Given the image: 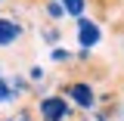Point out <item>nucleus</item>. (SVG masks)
<instances>
[{
  "mask_svg": "<svg viewBox=\"0 0 124 121\" xmlns=\"http://www.w3.org/2000/svg\"><path fill=\"white\" fill-rule=\"evenodd\" d=\"M75 40H78V50H96V47L102 44V25L93 19L90 13L75 19Z\"/></svg>",
  "mask_w": 124,
  "mask_h": 121,
  "instance_id": "obj_1",
  "label": "nucleus"
},
{
  "mask_svg": "<svg viewBox=\"0 0 124 121\" xmlns=\"http://www.w3.org/2000/svg\"><path fill=\"white\" fill-rule=\"evenodd\" d=\"M37 115H40V121H68L71 118V103H68L62 93L44 96V99L37 103Z\"/></svg>",
  "mask_w": 124,
  "mask_h": 121,
  "instance_id": "obj_2",
  "label": "nucleus"
},
{
  "mask_svg": "<svg viewBox=\"0 0 124 121\" xmlns=\"http://www.w3.org/2000/svg\"><path fill=\"white\" fill-rule=\"evenodd\" d=\"M65 99H68L71 106L87 109V112H90V109L96 106V90H93L90 81H71V84L65 87Z\"/></svg>",
  "mask_w": 124,
  "mask_h": 121,
  "instance_id": "obj_3",
  "label": "nucleus"
},
{
  "mask_svg": "<svg viewBox=\"0 0 124 121\" xmlns=\"http://www.w3.org/2000/svg\"><path fill=\"white\" fill-rule=\"evenodd\" d=\"M22 34H25V25L13 19V16H0V47H13L22 40Z\"/></svg>",
  "mask_w": 124,
  "mask_h": 121,
  "instance_id": "obj_4",
  "label": "nucleus"
},
{
  "mask_svg": "<svg viewBox=\"0 0 124 121\" xmlns=\"http://www.w3.org/2000/svg\"><path fill=\"white\" fill-rule=\"evenodd\" d=\"M56 3L65 9L68 19H81V16H87V9H90V0H56Z\"/></svg>",
  "mask_w": 124,
  "mask_h": 121,
  "instance_id": "obj_5",
  "label": "nucleus"
},
{
  "mask_svg": "<svg viewBox=\"0 0 124 121\" xmlns=\"http://www.w3.org/2000/svg\"><path fill=\"white\" fill-rule=\"evenodd\" d=\"M40 13L50 19V25H62V22L68 19V16H65V9H62L56 0H44V3H40Z\"/></svg>",
  "mask_w": 124,
  "mask_h": 121,
  "instance_id": "obj_6",
  "label": "nucleus"
},
{
  "mask_svg": "<svg viewBox=\"0 0 124 121\" xmlns=\"http://www.w3.org/2000/svg\"><path fill=\"white\" fill-rule=\"evenodd\" d=\"M50 59H53V62H62V65H68L75 56H71V50H68L65 44H56V47H50Z\"/></svg>",
  "mask_w": 124,
  "mask_h": 121,
  "instance_id": "obj_7",
  "label": "nucleus"
},
{
  "mask_svg": "<svg viewBox=\"0 0 124 121\" xmlns=\"http://www.w3.org/2000/svg\"><path fill=\"white\" fill-rule=\"evenodd\" d=\"M40 37H44L46 44L56 47V44H62V28H56V25H46V28L40 31Z\"/></svg>",
  "mask_w": 124,
  "mask_h": 121,
  "instance_id": "obj_8",
  "label": "nucleus"
},
{
  "mask_svg": "<svg viewBox=\"0 0 124 121\" xmlns=\"http://www.w3.org/2000/svg\"><path fill=\"white\" fill-rule=\"evenodd\" d=\"M28 81H31V84H40V81H44V68H40V65H34V68L28 72Z\"/></svg>",
  "mask_w": 124,
  "mask_h": 121,
  "instance_id": "obj_9",
  "label": "nucleus"
},
{
  "mask_svg": "<svg viewBox=\"0 0 124 121\" xmlns=\"http://www.w3.org/2000/svg\"><path fill=\"white\" fill-rule=\"evenodd\" d=\"M3 3H6V0H0V6H3Z\"/></svg>",
  "mask_w": 124,
  "mask_h": 121,
  "instance_id": "obj_10",
  "label": "nucleus"
}]
</instances>
